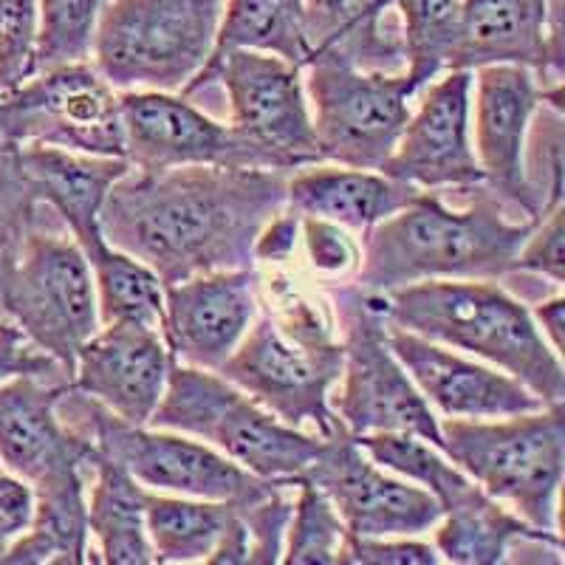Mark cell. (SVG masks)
<instances>
[{
  "instance_id": "cell-12",
  "label": "cell",
  "mask_w": 565,
  "mask_h": 565,
  "mask_svg": "<svg viewBox=\"0 0 565 565\" xmlns=\"http://www.w3.org/2000/svg\"><path fill=\"white\" fill-rule=\"evenodd\" d=\"M212 83L224 85L232 130L249 141L266 168L291 173L322 161L300 65L286 63L277 54L238 49L206 63L181 94L193 97Z\"/></svg>"
},
{
  "instance_id": "cell-18",
  "label": "cell",
  "mask_w": 565,
  "mask_h": 565,
  "mask_svg": "<svg viewBox=\"0 0 565 565\" xmlns=\"http://www.w3.org/2000/svg\"><path fill=\"white\" fill-rule=\"evenodd\" d=\"M469 116L472 71L450 68L441 79L427 85L416 116H411L380 173L407 181L418 190L483 184V170L469 139Z\"/></svg>"
},
{
  "instance_id": "cell-14",
  "label": "cell",
  "mask_w": 565,
  "mask_h": 565,
  "mask_svg": "<svg viewBox=\"0 0 565 565\" xmlns=\"http://www.w3.org/2000/svg\"><path fill=\"white\" fill-rule=\"evenodd\" d=\"M68 385L65 373H20L0 382V467L29 483L32 494L88 487L97 450L57 416Z\"/></svg>"
},
{
  "instance_id": "cell-34",
  "label": "cell",
  "mask_w": 565,
  "mask_h": 565,
  "mask_svg": "<svg viewBox=\"0 0 565 565\" xmlns=\"http://www.w3.org/2000/svg\"><path fill=\"white\" fill-rule=\"evenodd\" d=\"M297 498L286 529L280 563L289 565H340L348 529L334 503L315 483L297 478Z\"/></svg>"
},
{
  "instance_id": "cell-10",
  "label": "cell",
  "mask_w": 565,
  "mask_h": 565,
  "mask_svg": "<svg viewBox=\"0 0 565 565\" xmlns=\"http://www.w3.org/2000/svg\"><path fill=\"white\" fill-rule=\"evenodd\" d=\"M322 161L380 170L411 122V99L424 88L413 74L362 71L337 49H317L302 68Z\"/></svg>"
},
{
  "instance_id": "cell-37",
  "label": "cell",
  "mask_w": 565,
  "mask_h": 565,
  "mask_svg": "<svg viewBox=\"0 0 565 565\" xmlns=\"http://www.w3.org/2000/svg\"><path fill=\"white\" fill-rule=\"evenodd\" d=\"M295 483H280L257 501L238 503V512L249 532V563L246 565H275L282 559L286 529L291 521L295 501L286 498V489Z\"/></svg>"
},
{
  "instance_id": "cell-6",
  "label": "cell",
  "mask_w": 565,
  "mask_h": 565,
  "mask_svg": "<svg viewBox=\"0 0 565 565\" xmlns=\"http://www.w3.org/2000/svg\"><path fill=\"white\" fill-rule=\"evenodd\" d=\"M148 427L175 430L210 444L252 476L297 481L322 450L317 433L280 422L215 371L173 362L168 387Z\"/></svg>"
},
{
  "instance_id": "cell-44",
  "label": "cell",
  "mask_w": 565,
  "mask_h": 565,
  "mask_svg": "<svg viewBox=\"0 0 565 565\" xmlns=\"http://www.w3.org/2000/svg\"><path fill=\"white\" fill-rule=\"evenodd\" d=\"M210 565H246L249 563V532H246V523L238 512V503L232 509V518L226 523L224 534H221L218 546L206 559Z\"/></svg>"
},
{
  "instance_id": "cell-16",
  "label": "cell",
  "mask_w": 565,
  "mask_h": 565,
  "mask_svg": "<svg viewBox=\"0 0 565 565\" xmlns=\"http://www.w3.org/2000/svg\"><path fill=\"white\" fill-rule=\"evenodd\" d=\"M125 159L141 173L173 168H260L269 170L249 141L232 125L215 122L190 97L168 90H122Z\"/></svg>"
},
{
  "instance_id": "cell-43",
  "label": "cell",
  "mask_w": 565,
  "mask_h": 565,
  "mask_svg": "<svg viewBox=\"0 0 565 565\" xmlns=\"http://www.w3.org/2000/svg\"><path fill=\"white\" fill-rule=\"evenodd\" d=\"M297 230L300 218L291 210L277 212L275 218L260 230L255 241V260H269V264H286L297 249Z\"/></svg>"
},
{
  "instance_id": "cell-28",
  "label": "cell",
  "mask_w": 565,
  "mask_h": 565,
  "mask_svg": "<svg viewBox=\"0 0 565 565\" xmlns=\"http://www.w3.org/2000/svg\"><path fill=\"white\" fill-rule=\"evenodd\" d=\"M238 49L277 54L286 63L306 68L315 49L306 32L302 0H226L206 63H215Z\"/></svg>"
},
{
  "instance_id": "cell-39",
  "label": "cell",
  "mask_w": 565,
  "mask_h": 565,
  "mask_svg": "<svg viewBox=\"0 0 565 565\" xmlns=\"http://www.w3.org/2000/svg\"><path fill=\"white\" fill-rule=\"evenodd\" d=\"M436 546L413 537H360L348 532L340 565H438Z\"/></svg>"
},
{
  "instance_id": "cell-2",
  "label": "cell",
  "mask_w": 565,
  "mask_h": 565,
  "mask_svg": "<svg viewBox=\"0 0 565 565\" xmlns=\"http://www.w3.org/2000/svg\"><path fill=\"white\" fill-rule=\"evenodd\" d=\"M507 210L487 184H478L467 210H450L438 195L422 193L365 232L356 286L391 291L422 280L509 275L537 221H512Z\"/></svg>"
},
{
  "instance_id": "cell-21",
  "label": "cell",
  "mask_w": 565,
  "mask_h": 565,
  "mask_svg": "<svg viewBox=\"0 0 565 565\" xmlns=\"http://www.w3.org/2000/svg\"><path fill=\"white\" fill-rule=\"evenodd\" d=\"M387 342L427 405L444 418H507L543 411V402L498 367L463 360L447 345L387 322Z\"/></svg>"
},
{
  "instance_id": "cell-9",
  "label": "cell",
  "mask_w": 565,
  "mask_h": 565,
  "mask_svg": "<svg viewBox=\"0 0 565 565\" xmlns=\"http://www.w3.org/2000/svg\"><path fill=\"white\" fill-rule=\"evenodd\" d=\"M331 302L342 326V387L340 396L331 398V411L342 430L353 438L413 433L444 452L441 418L391 351L376 291L342 286L331 289Z\"/></svg>"
},
{
  "instance_id": "cell-5",
  "label": "cell",
  "mask_w": 565,
  "mask_h": 565,
  "mask_svg": "<svg viewBox=\"0 0 565 565\" xmlns=\"http://www.w3.org/2000/svg\"><path fill=\"white\" fill-rule=\"evenodd\" d=\"M444 456L489 498L540 532L559 534L565 476V411L543 407L498 422L444 418Z\"/></svg>"
},
{
  "instance_id": "cell-24",
  "label": "cell",
  "mask_w": 565,
  "mask_h": 565,
  "mask_svg": "<svg viewBox=\"0 0 565 565\" xmlns=\"http://www.w3.org/2000/svg\"><path fill=\"white\" fill-rule=\"evenodd\" d=\"M422 193L418 186L391 179L380 170L309 164L286 181V210L295 212L297 218H320L342 230L367 232L402 206L413 204Z\"/></svg>"
},
{
  "instance_id": "cell-4",
  "label": "cell",
  "mask_w": 565,
  "mask_h": 565,
  "mask_svg": "<svg viewBox=\"0 0 565 565\" xmlns=\"http://www.w3.org/2000/svg\"><path fill=\"white\" fill-rule=\"evenodd\" d=\"M376 300L391 326L492 362L546 407L565 402L563 356L532 311L494 280H422L376 291Z\"/></svg>"
},
{
  "instance_id": "cell-8",
  "label": "cell",
  "mask_w": 565,
  "mask_h": 565,
  "mask_svg": "<svg viewBox=\"0 0 565 565\" xmlns=\"http://www.w3.org/2000/svg\"><path fill=\"white\" fill-rule=\"evenodd\" d=\"M57 416L65 427L88 438L97 452L128 469L141 487L153 492L249 503L280 483H295L252 476L249 469L184 433L122 422L71 385L57 398Z\"/></svg>"
},
{
  "instance_id": "cell-7",
  "label": "cell",
  "mask_w": 565,
  "mask_h": 565,
  "mask_svg": "<svg viewBox=\"0 0 565 565\" xmlns=\"http://www.w3.org/2000/svg\"><path fill=\"white\" fill-rule=\"evenodd\" d=\"M226 0H108L90 40L114 90L184 88L210 60Z\"/></svg>"
},
{
  "instance_id": "cell-33",
  "label": "cell",
  "mask_w": 565,
  "mask_h": 565,
  "mask_svg": "<svg viewBox=\"0 0 565 565\" xmlns=\"http://www.w3.org/2000/svg\"><path fill=\"white\" fill-rule=\"evenodd\" d=\"M563 105L543 99L529 119L526 145H523V184L534 221L563 206Z\"/></svg>"
},
{
  "instance_id": "cell-38",
  "label": "cell",
  "mask_w": 565,
  "mask_h": 565,
  "mask_svg": "<svg viewBox=\"0 0 565 565\" xmlns=\"http://www.w3.org/2000/svg\"><path fill=\"white\" fill-rule=\"evenodd\" d=\"M514 271H534L548 277L554 286L565 280V206H557L534 224L521 252L514 257Z\"/></svg>"
},
{
  "instance_id": "cell-45",
  "label": "cell",
  "mask_w": 565,
  "mask_h": 565,
  "mask_svg": "<svg viewBox=\"0 0 565 565\" xmlns=\"http://www.w3.org/2000/svg\"><path fill=\"white\" fill-rule=\"evenodd\" d=\"M534 322H537V328L543 331V337H546L548 345L554 348V351L563 356V348H565V297L554 295L548 297V300H543L537 306V309L532 311Z\"/></svg>"
},
{
  "instance_id": "cell-40",
  "label": "cell",
  "mask_w": 565,
  "mask_h": 565,
  "mask_svg": "<svg viewBox=\"0 0 565 565\" xmlns=\"http://www.w3.org/2000/svg\"><path fill=\"white\" fill-rule=\"evenodd\" d=\"M302 244L309 252V260L320 275H351L360 269L362 249L342 226L320 218H300Z\"/></svg>"
},
{
  "instance_id": "cell-3",
  "label": "cell",
  "mask_w": 565,
  "mask_h": 565,
  "mask_svg": "<svg viewBox=\"0 0 565 565\" xmlns=\"http://www.w3.org/2000/svg\"><path fill=\"white\" fill-rule=\"evenodd\" d=\"M257 295L269 302L264 317L215 373L297 430L311 424L320 438L334 436L342 424L331 411V387L342 376V342L326 306L286 275L260 277Z\"/></svg>"
},
{
  "instance_id": "cell-11",
  "label": "cell",
  "mask_w": 565,
  "mask_h": 565,
  "mask_svg": "<svg viewBox=\"0 0 565 565\" xmlns=\"http://www.w3.org/2000/svg\"><path fill=\"white\" fill-rule=\"evenodd\" d=\"M0 309L71 376L79 345L99 331L94 275L77 241L26 232L0 286Z\"/></svg>"
},
{
  "instance_id": "cell-35",
  "label": "cell",
  "mask_w": 565,
  "mask_h": 565,
  "mask_svg": "<svg viewBox=\"0 0 565 565\" xmlns=\"http://www.w3.org/2000/svg\"><path fill=\"white\" fill-rule=\"evenodd\" d=\"M103 3L105 0H40L34 74L88 60Z\"/></svg>"
},
{
  "instance_id": "cell-31",
  "label": "cell",
  "mask_w": 565,
  "mask_h": 565,
  "mask_svg": "<svg viewBox=\"0 0 565 565\" xmlns=\"http://www.w3.org/2000/svg\"><path fill=\"white\" fill-rule=\"evenodd\" d=\"M356 444L371 461L385 467L387 472H396L427 489L441 503V512L456 507L478 487L438 447L413 433H371V436H356Z\"/></svg>"
},
{
  "instance_id": "cell-23",
  "label": "cell",
  "mask_w": 565,
  "mask_h": 565,
  "mask_svg": "<svg viewBox=\"0 0 565 565\" xmlns=\"http://www.w3.org/2000/svg\"><path fill=\"white\" fill-rule=\"evenodd\" d=\"M9 150L14 173L34 201H45L65 226L77 246L99 238V210L110 186L130 170L128 159L119 156H88L74 150L23 145Z\"/></svg>"
},
{
  "instance_id": "cell-17",
  "label": "cell",
  "mask_w": 565,
  "mask_h": 565,
  "mask_svg": "<svg viewBox=\"0 0 565 565\" xmlns=\"http://www.w3.org/2000/svg\"><path fill=\"white\" fill-rule=\"evenodd\" d=\"M526 65L540 88H563V0H463L447 71Z\"/></svg>"
},
{
  "instance_id": "cell-19",
  "label": "cell",
  "mask_w": 565,
  "mask_h": 565,
  "mask_svg": "<svg viewBox=\"0 0 565 565\" xmlns=\"http://www.w3.org/2000/svg\"><path fill=\"white\" fill-rule=\"evenodd\" d=\"M255 269L206 271L164 286V342L173 360L201 371H218L260 309Z\"/></svg>"
},
{
  "instance_id": "cell-27",
  "label": "cell",
  "mask_w": 565,
  "mask_h": 565,
  "mask_svg": "<svg viewBox=\"0 0 565 565\" xmlns=\"http://www.w3.org/2000/svg\"><path fill=\"white\" fill-rule=\"evenodd\" d=\"M540 534L554 532L529 526L512 509L476 487L463 501L441 512V523L436 526V552L456 565H498L507 563L509 548L518 540Z\"/></svg>"
},
{
  "instance_id": "cell-25",
  "label": "cell",
  "mask_w": 565,
  "mask_h": 565,
  "mask_svg": "<svg viewBox=\"0 0 565 565\" xmlns=\"http://www.w3.org/2000/svg\"><path fill=\"white\" fill-rule=\"evenodd\" d=\"M311 49H337L362 71L407 65L402 26L387 14L393 0H302Z\"/></svg>"
},
{
  "instance_id": "cell-30",
  "label": "cell",
  "mask_w": 565,
  "mask_h": 565,
  "mask_svg": "<svg viewBox=\"0 0 565 565\" xmlns=\"http://www.w3.org/2000/svg\"><path fill=\"white\" fill-rule=\"evenodd\" d=\"M232 509V501H204L148 489L145 529L153 548V563H206L230 523Z\"/></svg>"
},
{
  "instance_id": "cell-13",
  "label": "cell",
  "mask_w": 565,
  "mask_h": 565,
  "mask_svg": "<svg viewBox=\"0 0 565 565\" xmlns=\"http://www.w3.org/2000/svg\"><path fill=\"white\" fill-rule=\"evenodd\" d=\"M23 145L125 159L119 94L85 60L40 71L0 97V148Z\"/></svg>"
},
{
  "instance_id": "cell-22",
  "label": "cell",
  "mask_w": 565,
  "mask_h": 565,
  "mask_svg": "<svg viewBox=\"0 0 565 565\" xmlns=\"http://www.w3.org/2000/svg\"><path fill=\"white\" fill-rule=\"evenodd\" d=\"M476 85V159L483 170V184L509 210L529 212L523 184V145L529 119L543 103V88L526 65H481L472 71Z\"/></svg>"
},
{
  "instance_id": "cell-15",
  "label": "cell",
  "mask_w": 565,
  "mask_h": 565,
  "mask_svg": "<svg viewBox=\"0 0 565 565\" xmlns=\"http://www.w3.org/2000/svg\"><path fill=\"white\" fill-rule=\"evenodd\" d=\"M300 478L315 483L360 537H418L441 523V503L427 489L387 476L345 430L322 438L320 456Z\"/></svg>"
},
{
  "instance_id": "cell-36",
  "label": "cell",
  "mask_w": 565,
  "mask_h": 565,
  "mask_svg": "<svg viewBox=\"0 0 565 565\" xmlns=\"http://www.w3.org/2000/svg\"><path fill=\"white\" fill-rule=\"evenodd\" d=\"M38 0H0V97L34 77Z\"/></svg>"
},
{
  "instance_id": "cell-41",
  "label": "cell",
  "mask_w": 565,
  "mask_h": 565,
  "mask_svg": "<svg viewBox=\"0 0 565 565\" xmlns=\"http://www.w3.org/2000/svg\"><path fill=\"white\" fill-rule=\"evenodd\" d=\"M20 373H65V367L45 351H40L38 345H32L12 322H0V382L20 376Z\"/></svg>"
},
{
  "instance_id": "cell-29",
  "label": "cell",
  "mask_w": 565,
  "mask_h": 565,
  "mask_svg": "<svg viewBox=\"0 0 565 565\" xmlns=\"http://www.w3.org/2000/svg\"><path fill=\"white\" fill-rule=\"evenodd\" d=\"M79 249L94 275L99 326L130 322L153 331L164 328V282L150 266L114 249L103 235Z\"/></svg>"
},
{
  "instance_id": "cell-20",
  "label": "cell",
  "mask_w": 565,
  "mask_h": 565,
  "mask_svg": "<svg viewBox=\"0 0 565 565\" xmlns=\"http://www.w3.org/2000/svg\"><path fill=\"white\" fill-rule=\"evenodd\" d=\"M173 362L161 331L116 322L103 326L79 345L71 387L99 402L116 418L145 427L164 396Z\"/></svg>"
},
{
  "instance_id": "cell-1",
  "label": "cell",
  "mask_w": 565,
  "mask_h": 565,
  "mask_svg": "<svg viewBox=\"0 0 565 565\" xmlns=\"http://www.w3.org/2000/svg\"><path fill=\"white\" fill-rule=\"evenodd\" d=\"M286 181L289 173L260 168H130L105 195L99 230L164 286L249 269L260 230L286 210Z\"/></svg>"
},
{
  "instance_id": "cell-26",
  "label": "cell",
  "mask_w": 565,
  "mask_h": 565,
  "mask_svg": "<svg viewBox=\"0 0 565 565\" xmlns=\"http://www.w3.org/2000/svg\"><path fill=\"white\" fill-rule=\"evenodd\" d=\"M88 481V534H94L97 540L99 563H153V548H150L148 529H145L148 487H141L128 469L105 458L103 452H94Z\"/></svg>"
},
{
  "instance_id": "cell-42",
  "label": "cell",
  "mask_w": 565,
  "mask_h": 565,
  "mask_svg": "<svg viewBox=\"0 0 565 565\" xmlns=\"http://www.w3.org/2000/svg\"><path fill=\"white\" fill-rule=\"evenodd\" d=\"M34 494L29 483L14 478L12 472H3L0 467V557L7 554L20 534L32 523Z\"/></svg>"
},
{
  "instance_id": "cell-32",
  "label": "cell",
  "mask_w": 565,
  "mask_h": 565,
  "mask_svg": "<svg viewBox=\"0 0 565 565\" xmlns=\"http://www.w3.org/2000/svg\"><path fill=\"white\" fill-rule=\"evenodd\" d=\"M463 0H393L402 14L407 74L430 85L447 71Z\"/></svg>"
}]
</instances>
